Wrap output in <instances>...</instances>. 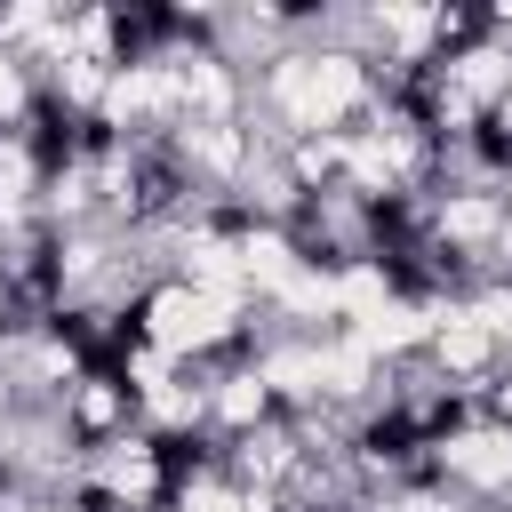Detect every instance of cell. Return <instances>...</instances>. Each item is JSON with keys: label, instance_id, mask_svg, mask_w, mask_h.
<instances>
[{"label": "cell", "instance_id": "6da1fadb", "mask_svg": "<svg viewBox=\"0 0 512 512\" xmlns=\"http://www.w3.org/2000/svg\"><path fill=\"white\" fill-rule=\"evenodd\" d=\"M56 416H64V432H72L80 448H104V440L136 432V384H128L120 368H88V376L56 400Z\"/></svg>", "mask_w": 512, "mask_h": 512}]
</instances>
